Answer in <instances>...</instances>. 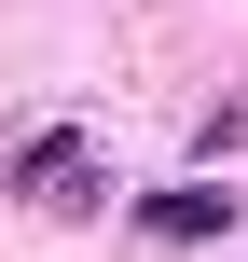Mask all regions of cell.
I'll return each instance as SVG.
<instances>
[{"label":"cell","mask_w":248,"mask_h":262,"mask_svg":"<svg viewBox=\"0 0 248 262\" xmlns=\"http://www.w3.org/2000/svg\"><path fill=\"white\" fill-rule=\"evenodd\" d=\"M138 221H152L166 249H207V235H235V193H221V180H152Z\"/></svg>","instance_id":"7a4b0ae2"},{"label":"cell","mask_w":248,"mask_h":262,"mask_svg":"<svg viewBox=\"0 0 248 262\" xmlns=\"http://www.w3.org/2000/svg\"><path fill=\"white\" fill-rule=\"evenodd\" d=\"M14 193H28V207H110V180H97V152H83L69 124H41V138L14 152Z\"/></svg>","instance_id":"6da1fadb"}]
</instances>
